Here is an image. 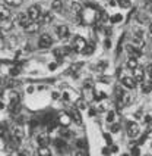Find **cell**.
Listing matches in <instances>:
<instances>
[{
    "instance_id": "cell-1",
    "label": "cell",
    "mask_w": 152,
    "mask_h": 156,
    "mask_svg": "<svg viewBox=\"0 0 152 156\" xmlns=\"http://www.w3.org/2000/svg\"><path fill=\"white\" fill-rule=\"evenodd\" d=\"M24 136H25V134H24V130H22L21 125L13 127V130H12V143H13L15 146H19L22 139H24Z\"/></svg>"
},
{
    "instance_id": "cell-2",
    "label": "cell",
    "mask_w": 152,
    "mask_h": 156,
    "mask_svg": "<svg viewBox=\"0 0 152 156\" xmlns=\"http://www.w3.org/2000/svg\"><path fill=\"white\" fill-rule=\"evenodd\" d=\"M86 40H85L84 37H81V35H76L75 38H73V50L78 53H82L84 52V49L86 47Z\"/></svg>"
},
{
    "instance_id": "cell-3",
    "label": "cell",
    "mask_w": 152,
    "mask_h": 156,
    "mask_svg": "<svg viewBox=\"0 0 152 156\" xmlns=\"http://www.w3.org/2000/svg\"><path fill=\"white\" fill-rule=\"evenodd\" d=\"M26 13H28V16H29L31 21H38L41 18V8L38 5H34V6H31L26 10Z\"/></svg>"
},
{
    "instance_id": "cell-4",
    "label": "cell",
    "mask_w": 152,
    "mask_h": 156,
    "mask_svg": "<svg viewBox=\"0 0 152 156\" xmlns=\"http://www.w3.org/2000/svg\"><path fill=\"white\" fill-rule=\"evenodd\" d=\"M51 44H53V38H51L50 34H42L40 37V40H38V47L40 49H48V47H51Z\"/></svg>"
},
{
    "instance_id": "cell-5",
    "label": "cell",
    "mask_w": 152,
    "mask_h": 156,
    "mask_svg": "<svg viewBox=\"0 0 152 156\" xmlns=\"http://www.w3.org/2000/svg\"><path fill=\"white\" fill-rule=\"evenodd\" d=\"M139 133H140V128L136 122H129L127 124V136L130 139H135L136 136H139Z\"/></svg>"
},
{
    "instance_id": "cell-6",
    "label": "cell",
    "mask_w": 152,
    "mask_h": 156,
    "mask_svg": "<svg viewBox=\"0 0 152 156\" xmlns=\"http://www.w3.org/2000/svg\"><path fill=\"white\" fill-rule=\"evenodd\" d=\"M94 93H95V91H94V86L92 84H91V83H88V84H85L84 86V99L85 100H86V102H88V100H95V97H94Z\"/></svg>"
},
{
    "instance_id": "cell-7",
    "label": "cell",
    "mask_w": 152,
    "mask_h": 156,
    "mask_svg": "<svg viewBox=\"0 0 152 156\" xmlns=\"http://www.w3.org/2000/svg\"><path fill=\"white\" fill-rule=\"evenodd\" d=\"M127 53L130 55V58H139V56H142V49L140 47H137V46H133V44H129L127 46Z\"/></svg>"
},
{
    "instance_id": "cell-8",
    "label": "cell",
    "mask_w": 152,
    "mask_h": 156,
    "mask_svg": "<svg viewBox=\"0 0 152 156\" xmlns=\"http://www.w3.org/2000/svg\"><path fill=\"white\" fill-rule=\"evenodd\" d=\"M121 84H123V87H126L129 90H133L136 87V80L132 77H123L121 78Z\"/></svg>"
},
{
    "instance_id": "cell-9",
    "label": "cell",
    "mask_w": 152,
    "mask_h": 156,
    "mask_svg": "<svg viewBox=\"0 0 152 156\" xmlns=\"http://www.w3.org/2000/svg\"><path fill=\"white\" fill-rule=\"evenodd\" d=\"M56 33H57L60 40H64V38L69 37V28L66 25H59L56 28Z\"/></svg>"
},
{
    "instance_id": "cell-10",
    "label": "cell",
    "mask_w": 152,
    "mask_h": 156,
    "mask_svg": "<svg viewBox=\"0 0 152 156\" xmlns=\"http://www.w3.org/2000/svg\"><path fill=\"white\" fill-rule=\"evenodd\" d=\"M38 30H40V24H38L37 21H31V22L25 27V31L28 34H35V33H38Z\"/></svg>"
},
{
    "instance_id": "cell-11",
    "label": "cell",
    "mask_w": 152,
    "mask_h": 156,
    "mask_svg": "<svg viewBox=\"0 0 152 156\" xmlns=\"http://www.w3.org/2000/svg\"><path fill=\"white\" fill-rule=\"evenodd\" d=\"M29 22H31V19L28 16V13H19V15H18V24L22 27V28H25Z\"/></svg>"
},
{
    "instance_id": "cell-12",
    "label": "cell",
    "mask_w": 152,
    "mask_h": 156,
    "mask_svg": "<svg viewBox=\"0 0 152 156\" xmlns=\"http://www.w3.org/2000/svg\"><path fill=\"white\" fill-rule=\"evenodd\" d=\"M10 18V10L6 5H2L0 3V21H5V19H9Z\"/></svg>"
},
{
    "instance_id": "cell-13",
    "label": "cell",
    "mask_w": 152,
    "mask_h": 156,
    "mask_svg": "<svg viewBox=\"0 0 152 156\" xmlns=\"http://www.w3.org/2000/svg\"><path fill=\"white\" fill-rule=\"evenodd\" d=\"M145 69L144 68H136L135 69V80H136V83H144L145 81Z\"/></svg>"
},
{
    "instance_id": "cell-14",
    "label": "cell",
    "mask_w": 152,
    "mask_h": 156,
    "mask_svg": "<svg viewBox=\"0 0 152 156\" xmlns=\"http://www.w3.org/2000/svg\"><path fill=\"white\" fill-rule=\"evenodd\" d=\"M53 19H54V16H53L51 12H44V13H41V24H44V25H48Z\"/></svg>"
},
{
    "instance_id": "cell-15",
    "label": "cell",
    "mask_w": 152,
    "mask_h": 156,
    "mask_svg": "<svg viewBox=\"0 0 152 156\" xmlns=\"http://www.w3.org/2000/svg\"><path fill=\"white\" fill-rule=\"evenodd\" d=\"M59 122L63 125V127H68L69 124L72 122V118H70V115H68V113H60Z\"/></svg>"
},
{
    "instance_id": "cell-16",
    "label": "cell",
    "mask_w": 152,
    "mask_h": 156,
    "mask_svg": "<svg viewBox=\"0 0 152 156\" xmlns=\"http://www.w3.org/2000/svg\"><path fill=\"white\" fill-rule=\"evenodd\" d=\"M70 116L73 118V121H75L78 125H81V124H82V116H81V113H79V109L73 108V111H72V115H70Z\"/></svg>"
},
{
    "instance_id": "cell-17",
    "label": "cell",
    "mask_w": 152,
    "mask_h": 156,
    "mask_svg": "<svg viewBox=\"0 0 152 156\" xmlns=\"http://www.w3.org/2000/svg\"><path fill=\"white\" fill-rule=\"evenodd\" d=\"M37 141H38V144L40 146H47L48 144V136L44 133V134H38V137H37Z\"/></svg>"
},
{
    "instance_id": "cell-18",
    "label": "cell",
    "mask_w": 152,
    "mask_h": 156,
    "mask_svg": "<svg viewBox=\"0 0 152 156\" xmlns=\"http://www.w3.org/2000/svg\"><path fill=\"white\" fill-rule=\"evenodd\" d=\"M70 9H72V12L75 13L76 16L82 13V5H81V3H78V2H73V3L70 5Z\"/></svg>"
},
{
    "instance_id": "cell-19",
    "label": "cell",
    "mask_w": 152,
    "mask_h": 156,
    "mask_svg": "<svg viewBox=\"0 0 152 156\" xmlns=\"http://www.w3.org/2000/svg\"><path fill=\"white\" fill-rule=\"evenodd\" d=\"M19 103V94L16 91H12L10 96H9V106H13V105Z\"/></svg>"
},
{
    "instance_id": "cell-20",
    "label": "cell",
    "mask_w": 152,
    "mask_h": 156,
    "mask_svg": "<svg viewBox=\"0 0 152 156\" xmlns=\"http://www.w3.org/2000/svg\"><path fill=\"white\" fill-rule=\"evenodd\" d=\"M51 9H53L54 12H60V10L63 9V3H61V0H53V3H51Z\"/></svg>"
},
{
    "instance_id": "cell-21",
    "label": "cell",
    "mask_w": 152,
    "mask_h": 156,
    "mask_svg": "<svg viewBox=\"0 0 152 156\" xmlns=\"http://www.w3.org/2000/svg\"><path fill=\"white\" fill-rule=\"evenodd\" d=\"M38 156H51V150L47 146H40L38 147Z\"/></svg>"
},
{
    "instance_id": "cell-22",
    "label": "cell",
    "mask_w": 152,
    "mask_h": 156,
    "mask_svg": "<svg viewBox=\"0 0 152 156\" xmlns=\"http://www.w3.org/2000/svg\"><path fill=\"white\" fill-rule=\"evenodd\" d=\"M126 65H127L129 69L135 71L136 68H137V59H136V58H129V61H127Z\"/></svg>"
},
{
    "instance_id": "cell-23",
    "label": "cell",
    "mask_w": 152,
    "mask_h": 156,
    "mask_svg": "<svg viewBox=\"0 0 152 156\" xmlns=\"http://www.w3.org/2000/svg\"><path fill=\"white\" fill-rule=\"evenodd\" d=\"M152 90V83L151 81H146V83H142V93H145V94H148V93H151Z\"/></svg>"
},
{
    "instance_id": "cell-24",
    "label": "cell",
    "mask_w": 152,
    "mask_h": 156,
    "mask_svg": "<svg viewBox=\"0 0 152 156\" xmlns=\"http://www.w3.org/2000/svg\"><path fill=\"white\" fill-rule=\"evenodd\" d=\"M86 100L85 99H78L76 100V103H75V106H76V109H86L88 106H86Z\"/></svg>"
},
{
    "instance_id": "cell-25",
    "label": "cell",
    "mask_w": 152,
    "mask_h": 156,
    "mask_svg": "<svg viewBox=\"0 0 152 156\" xmlns=\"http://www.w3.org/2000/svg\"><path fill=\"white\" fill-rule=\"evenodd\" d=\"M145 75H148V81L152 83V63H149V65L145 68Z\"/></svg>"
},
{
    "instance_id": "cell-26",
    "label": "cell",
    "mask_w": 152,
    "mask_h": 156,
    "mask_svg": "<svg viewBox=\"0 0 152 156\" xmlns=\"http://www.w3.org/2000/svg\"><path fill=\"white\" fill-rule=\"evenodd\" d=\"M94 49H95V47H94V44H86V47H85L84 49V55H86V56H88V55H92L94 53Z\"/></svg>"
},
{
    "instance_id": "cell-27",
    "label": "cell",
    "mask_w": 152,
    "mask_h": 156,
    "mask_svg": "<svg viewBox=\"0 0 152 156\" xmlns=\"http://www.w3.org/2000/svg\"><path fill=\"white\" fill-rule=\"evenodd\" d=\"M5 3H6L8 6H13V8H16V6H19V5L22 3V0H5Z\"/></svg>"
},
{
    "instance_id": "cell-28",
    "label": "cell",
    "mask_w": 152,
    "mask_h": 156,
    "mask_svg": "<svg viewBox=\"0 0 152 156\" xmlns=\"http://www.w3.org/2000/svg\"><path fill=\"white\" fill-rule=\"evenodd\" d=\"M12 22L9 21V19H5V21H2V28L3 30H12Z\"/></svg>"
},
{
    "instance_id": "cell-29",
    "label": "cell",
    "mask_w": 152,
    "mask_h": 156,
    "mask_svg": "<svg viewBox=\"0 0 152 156\" xmlns=\"http://www.w3.org/2000/svg\"><path fill=\"white\" fill-rule=\"evenodd\" d=\"M54 143H56V146H57V147H59V149H64V147H66V141H64V140H63V139L56 140Z\"/></svg>"
},
{
    "instance_id": "cell-30",
    "label": "cell",
    "mask_w": 152,
    "mask_h": 156,
    "mask_svg": "<svg viewBox=\"0 0 152 156\" xmlns=\"http://www.w3.org/2000/svg\"><path fill=\"white\" fill-rule=\"evenodd\" d=\"M121 19H123V16L120 13H116L114 16H111V22L113 24H117V22H121Z\"/></svg>"
},
{
    "instance_id": "cell-31",
    "label": "cell",
    "mask_w": 152,
    "mask_h": 156,
    "mask_svg": "<svg viewBox=\"0 0 152 156\" xmlns=\"http://www.w3.org/2000/svg\"><path fill=\"white\" fill-rule=\"evenodd\" d=\"M6 128H8V127H6V124H5V122H2V124H0V137H3V136L6 134Z\"/></svg>"
},
{
    "instance_id": "cell-32",
    "label": "cell",
    "mask_w": 152,
    "mask_h": 156,
    "mask_svg": "<svg viewBox=\"0 0 152 156\" xmlns=\"http://www.w3.org/2000/svg\"><path fill=\"white\" fill-rule=\"evenodd\" d=\"M76 146H78V147L79 149H85L86 147V141H85V140H78V141H76Z\"/></svg>"
},
{
    "instance_id": "cell-33",
    "label": "cell",
    "mask_w": 152,
    "mask_h": 156,
    "mask_svg": "<svg viewBox=\"0 0 152 156\" xmlns=\"http://www.w3.org/2000/svg\"><path fill=\"white\" fill-rule=\"evenodd\" d=\"M107 94L104 93V91H98V94H95V100H102V99H105Z\"/></svg>"
},
{
    "instance_id": "cell-34",
    "label": "cell",
    "mask_w": 152,
    "mask_h": 156,
    "mask_svg": "<svg viewBox=\"0 0 152 156\" xmlns=\"http://www.w3.org/2000/svg\"><path fill=\"white\" fill-rule=\"evenodd\" d=\"M114 116H116V113L113 112V111H110V112L107 113V122H113L114 121Z\"/></svg>"
},
{
    "instance_id": "cell-35",
    "label": "cell",
    "mask_w": 152,
    "mask_h": 156,
    "mask_svg": "<svg viewBox=\"0 0 152 156\" xmlns=\"http://www.w3.org/2000/svg\"><path fill=\"white\" fill-rule=\"evenodd\" d=\"M19 72H21V69H19L18 66H15V68H12V69H10V75H12V77H15V75H18Z\"/></svg>"
},
{
    "instance_id": "cell-36",
    "label": "cell",
    "mask_w": 152,
    "mask_h": 156,
    "mask_svg": "<svg viewBox=\"0 0 152 156\" xmlns=\"http://www.w3.org/2000/svg\"><path fill=\"white\" fill-rule=\"evenodd\" d=\"M118 5H120L121 8H129V6H130V2H129V0H121Z\"/></svg>"
},
{
    "instance_id": "cell-37",
    "label": "cell",
    "mask_w": 152,
    "mask_h": 156,
    "mask_svg": "<svg viewBox=\"0 0 152 156\" xmlns=\"http://www.w3.org/2000/svg\"><path fill=\"white\" fill-rule=\"evenodd\" d=\"M60 134H61V137H68V136H70V133H69V130L66 128V127L60 131Z\"/></svg>"
},
{
    "instance_id": "cell-38",
    "label": "cell",
    "mask_w": 152,
    "mask_h": 156,
    "mask_svg": "<svg viewBox=\"0 0 152 156\" xmlns=\"http://www.w3.org/2000/svg\"><path fill=\"white\" fill-rule=\"evenodd\" d=\"M118 130H120V125L118 124H113L111 125V133H118Z\"/></svg>"
},
{
    "instance_id": "cell-39",
    "label": "cell",
    "mask_w": 152,
    "mask_h": 156,
    "mask_svg": "<svg viewBox=\"0 0 152 156\" xmlns=\"http://www.w3.org/2000/svg\"><path fill=\"white\" fill-rule=\"evenodd\" d=\"M139 153H140V152H139V147H132V155L130 156H139Z\"/></svg>"
},
{
    "instance_id": "cell-40",
    "label": "cell",
    "mask_w": 152,
    "mask_h": 156,
    "mask_svg": "<svg viewBox=\"0 0 152 156\" xmlns=\"http://www.w3.org/2000/svg\"><path fill=\"white\" fill-rule=\"evenodd\" d=\"M104 139H105V141H107V144H111V143H113V140H111V136H110V134H107V133L104 134Z\"/></svg>"
},
{
    "instance_id": "cell-41",
    "label": "cell",
    "mask_w": 152,
    "mask_h": 156,
    "mask_svg": "<svg viewBox=\"0 0 152 156\" xmlns=\"http://www.w3.org/2000/svg\"><path fill=\"white\" fill-rule=\"evenodd\" d=\"M105 66H107V62H100L97 68H98L100 71H104V68H105Z\"/></svg>"
},
{
    "instance_id": "cell-42",
    "label": "cell",
    "mask_w": 152,
    "mask_h": 156,
    "mask_svg": "<svg viewBox=\"0 0 152 156\" xmlns=\"http://www.w3.org/2000/svg\"><path fill=\"white\" fill-rule=\"evenodd\" d=\"M51 97H53V100H57V99L60 97V94L57 93V91H53V93H51Z\"/></svg>"
},
{
    "instance_id": "cell-43",
    "label": "cell",
    "mask_w": 152,
    "mask_h": 156,
    "mask_svg": "<svg viewBox=\"0 0 152 156\" xmlns=\"http://www.w3.org/2000/svg\"><path fill=\"white\" fill-rule=\"evenodd\" d=\"M56 68H57V63H56V62H53V63H50V65H48V69H56Z\"/></svg>"
},
{
    "instance_id": "cell-44",
    "label": "cell",
    "mask_w": 152,
    "mask_h": 156,
    "mask_svg": "<svg viewBox=\"0 0 152 156\" xmlns=\"http://www.w3.org/2000/svg\"><path fill=\"white\" fill-rule=\"evenodd\" d=\"M151 121H152V116L151 115H146V116H145V122H146V124H149Z\"/></svg>"
},
{
    "instance_id": "cell-45",
    "label": "cell",
    "mask_w": 152,
    "mask_h": 156,
    "mask_svg": "<svg viewBox=\"0 0 152 156\" xmlns=\"http://www.w3.org/2000/svg\"><path fill=\"white\" fill-rule=\"evenodd\" d=\"M104 46H105L107 49H110V47H111V41H110V40H105V41H104Z\"/></svg>"
},
{
    "instance_id": "cell-46",
    "label": "cell",
    "mask_w": 152,
    "mask_h": 156,
    "mask_svg": "<svg viewBox=\"0 0 152 156\" xmlns=\"http://www.w3.org/2000/svg\"><path fill=\"white\" fill-rule=\"evenodd\" d=\"M76 156H88V155H86V153H85L84 150H79V152H78V153H76Z\"/></svg>"
},
{
    "instance_id": "cell-47",
    "label": "cell",
    "mask_w": 152,
    "mask_h": 156,
    "mask_svg": "<svg viewBox=\"0 0 152 156\" xmlns=\"http://www.w3.org/2000/svg\"><path fill=\"white\" fill-rule=\"evenodd\" d=\"M146 6H148V9H149V10H152V0H148Z\"/></svg>"
},
{
    "instance_id": "cell-48",
    "label": "cell",
    "mask_w": 152,
    "mask_h": 156,
    "mask_svg": "<svg viewBox=\"0 0 152 156\" xmlns=\"http://www.w3.org/2000/svg\"><path fill=\"white\" fill-rule=\"evenodd\" d=\"M110 5H111V6H116V5H117V2H116V0H111Z\"/></svg>"
},
{
    "instance_id": "cell-49",
    "label": "cell",
    "mask_w": 152,
    "mask_h": 156,
    "mask_svg": "<svg viewBox=\"0 0 152 156\" xmlns=\"http://www.w3.org/2000/svg\"><path fill=\"white\" fill-rule=\"evenodd\" d=\"M34 91V87H28V93H32Z\"/></svg>"
},
{
    "instance_id": "cell-50",
    "label": "cell",
    "mask_w": 152,
    "mask_h": 156,
    "mask_svg": "<svg viewBox=\"0 0 152 156\" xmlns=\"http://www.w3.org/2000/svg\"><path fill=\"white\" fill-rule=\"evenodd\" d=\"M89 115H91V116H94V115H95V111H94V109H91V111H89Z\"/></svg>"
},
{
    "instance_id": "cell-51",
    "label": "cell",
    "mask_w": 152,
    "mask_h": 156,
    "mask_svg": "<svg viewBox=\"0 0 152 156\" xmlns=\"http://www.w3.org/2000/svg\"><path fill=\"white\" fill-rule=\"evenodd\" d=\"M117 150H118V149L116 147V146H113V147H111V152H117Z\"/></svg>"
},
{
    "instance_id": "cell-52",
    "label": "cell",
    "mask_w": 152,
    "mask_h": 156,
    "mask_svg": "<svg viewBox=\"0 0 152 156\" xmlns=\"http://www.w3.org/2000/svg\"><path fill=\"white\" fill-rule=\"evenodd\" d=\"M2 109H5V105H3V102H0V111Z\"/></svg>"
},
{
    "instance_id": "cell-53",
    "label": "cell",
    "mask_w": 152,
    "mask_h": 156,
    "mask_svg": "<svg viewBox=\"0 0 152 156\" xmlns=\"http://www.w3.org/2000/svg\"><path fill=\"white\" fill-rule=\"evenodd\" d=\"M121 156H130V155H129V153H124V155H121Z\"/></svg>"
},
{
    "instance_id": "cell-54",
    "label": "cell",
    "mask_w": 152,
    "mask_h": 156,
    "mask_svg": "<svg viewBox=\"0 0 152 156\" xmlns=\"http://www.w3.org/2000/svg\"><path fill=\"white\" fill-rule=\"evenodd\" d=\"M149 30H151V33H152V24H151V27H149Z\"/></svg>"
},
{
    "instance_id": "cell-55",
    "label": "cell",
    "mask_w": 152,
    "mask_h": 156,
    "mask_svg": "<svg viewBox=\"0 0 152 156\" xmlns=\"http://www.w3.org/2000/svg\"><path fill=\"white\" fill-rule=\"evenodd\" d=\"M2 37H3V35H2V31H0V38H2Z\"/></svg>"
},
{
    "instance_id": "cell-56",
    "label": "cell",
    "mask_w": 152,
    "mask_h": 156,
    "mask_svg": "<svg viewBox=\"0 0 152 156\" xmlns=\"http://www.w3.org/2000/svg\"><path fill=\"white\" fill-rule=\"evenodd\" d=\"M120 2H121V0H117V3H120Z\"/></svg>"
},
{
    "instance_id": "cell-57",
    "label": "cell",
    "mask_w": 152,
    "mask_h": 156,
    "mask_svg": "<svg viewBox=\"0 0 152 156\" xmlns=\"http://www.w3.org/2000/svg\"><path fill=\"white\" fill-rule=\"evenodd\" d=\"M0 81H2V80H0Z\"/></svg>"
}]
</instances>
